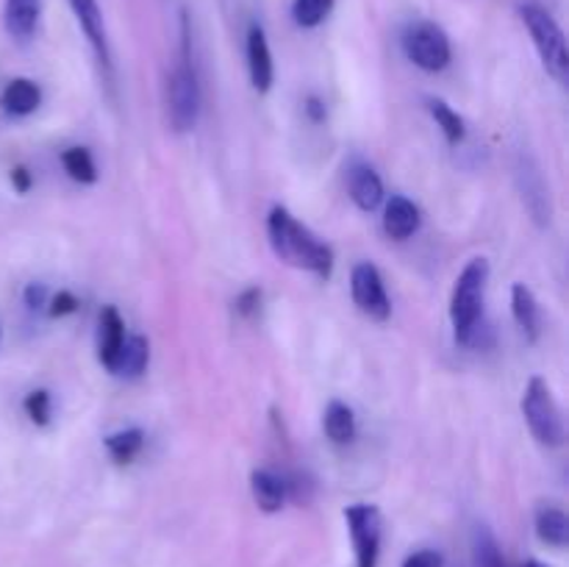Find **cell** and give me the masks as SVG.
<instances>
[{
    "instance_id": "cell-1",
    "label": "cell",
    "mask_w": 569,
    "mask_h": 567,
    "mask_svg": "<svg viewBox=\"0 0 569 567\" xmlns=\"http://www.w3.org/2000/svg\"><path fill=\"white\" fill-rule=\"evenodd\" d=\"M267 237H270L272 253L287 265L309 270L320 278H331L333 250L326 239L317 237L309 226L298 220L287 206H272L267 217Z\"/></svg>"
},
{
    "instance_id": "cell-2",
    "label": "cell",
    "mask_w": 569,
    "mask_h": 567,
    "mask_svg": "<svg viewBox=\"0 0 569 567\" xmlns=\"http://www.w3.org/2000/svg\"><path fill=\"white\" fill-rule=\"evenodd\" d=\"M489 284V261L476 256L465 265L456 278L453 295H450V322H453L456 342L472 345L478 337V326L483 317V295Z\"/></svg>"
},
{
    "instance_id": "cell-3",
    "label": "cell",
    "mask_w": 569,
    "mask_h": 567,
    "mask_svg": "<svg viewBox=\"0 0 569 567\" xmlns=\"http://www.w3.org/2000/svg\"><path fill=\"white\" fill-rule=\"evenodd\" d=\"M167 103H170V122L178 133H187L198 126L200 81H198V72H194L192 31H189L187 14L181 17V53H178V64L170 76Z\"/></svg>"
},
{
    "instance_id": "cell-4",
    "label": "cell",
    "mask_w": 569,
    "mask_h": 567,
    "mask_svg": "<svg viewBox=\"0 0 569 567\" xmlns=\"http://www.w3.org/2000/svg\"><path fill=\"white\" fill-rule=\"evenodd\" d=\"M520 17H522V22H526L528 33H531L533 48H537L545 70H548L559 83H567L569 50H567L565 31H561V26L556 22V17L539 3H522Z\"/></svg>"
},
{
    "instance_id": "cell-5",
    "label": "cell",
    "mask_w": 569,
    "mask_h": 567,
    "mask_svg": "<svg viewBox=\"0 0 569 567\" xmlns=\"http://www.w3.org/2000/svg\"><path fill=\"white\" fill-rule=\"evenodd\" d=\"M522 415L533 439L545 448H559L565 445V417L553 398V389L542 376H533L522 392Z\"/></svg>"
},
{
    "instance_id": "cell-6",
    "label": "cell",
    "mask_w": 569,
    "mask_h": 567,
    "mask_svg": "<svg viewBox=\"0 0 569 567\" xmlns=\"http://www.w3.org/2000/svg\"><path fill=\"white\" fill-rule=\"evenodd\" d=\"M400 44H403L406 59L426 72H442L445 67L450 64V59H453V48H450L448 33L431 20L411 22L403 31Z\"/></svg>"
},
{
    "instance_id": "cell-7",
    "label": "cell",
    "mask_w": 569,
    "mask_h": 567,
    "mask_svg": "<svg viewBox=\"0 0 569 567\" xmlns=\"http://www.w3.org/2000/svg\"><path fill=\"white\" fill-rule=\"evenodd\" d=\"M350 539L356 550V567H378L383 537V517L381 509L372 504H353L345 509Z\"/></svg>"
},
{
    "instance_id": "cell-8",
    "label": "cell",
    "mask_w": 569,
    "mask_h": 567,
    "mask_svg": "<svg viewBox=\"0 0 569 567\" xmlns=\"http://www.w3.org/2000/svg\"><path fill=\"white\" fill-rule=\"evenodd\" d=\"M350 292H353V300L356 306H359L361 315H367L376 322L389 320L392 304H389L381 270H378L372 261H359V265L353 267V272H350Z\"/></svg>"
},
{
    "instance_id": "cell-9",
    "label": "cell",
    "mask_w": 569,
    "mask_h": 567,
    "mask_svg": "<svg viewBox=\"0 0 569 567\" xmlns=\"http://www.w3.org/2000/svg\"><path fill=\"white\" fill-rule=\"evenodd\" d=\"M72 9V17L81 26L83 37L92 44L94 56H98L100 67H103L106 81H114V64H111V48H109V33H106L103 11H100L98 0H67Z\"/></svg>"
},
{
    "instance_id": "cell-10",
    "label": "cell",
    "mask_w": 569,
    "mask_h": 567,
    "mask_svg": "<svg viewBox=\"0 0 569 567\" xmlns=\"http://www.w3.org/2000/svg\"><path fill=\"white\" fill-rule=\"evenodd\" d=\"M248 72L250 83L259 94H267L272 89V81H276V64H272V50L270 42H267V33L259 22L248 28Z\"/></svg>"
},
{
    "instance_id": "cell-11",
    "label": "cell",
    "mask_w": 569,
    "mask_h": 567,
    "mask_svg": "<svg viewBox=\"0 0 569 567\" xmlns=\"http://www.w3.org/2000/svg\"><path fill=\"white\" fill-rule=\"evenodd\" d=\"M42 17V0H6L3 26L17 42H31Z\"/></svg>"
},
{
    "instance_id": "cell-12",
    "label": "cell",
    "mask_w": 569,
    "mask_h": 567,
    "mask_svg": "<svg viewBox=\"0 0 569 567\" xmlns=\"http://www.w3.org/2000/svg\"><path fill=\"white\" fill-rule=\"evenodd\" d=\"M383 231L392 239H409L420 231V209L406 195H392L383 209Z\"/></svg>"
},
{
    "instance_id": "cell-13",
    "label": "cell",
    "mask_w": 569,
    "mask_h": 567,
    "mask_svg": "<svg viewBox=\"0 0 569 567\" xmlns=\"http://www.w3.org/2000/svg\"><path fill=\"white\" fill-rule=\"evenodd\" d=\"M122 342H126V322H122L120 311L114 306H103L98 317V361L106 370L114 367Z\"/></svg>"
},
{
    "instance_id": "cell-14",
    "label": "cell",
    "mask_w": 569,
    "mask_h": 567,
    "mask_svg": "<svg viewBox=\"0 0 569 567\" xmlns=\"http://www.w3.org/2000/svg\"><path fill=\"white\" fill-rule=\"evenodd\" d=\"M250 493H253L256 506H259L261 511L276 515V511H281L283 504H287L289 484L283 476L261 467V470L250 472Z\"/></svg>"
},
{
    "instance_id": "cell-15",
    "label": "cell",
    "mask_w": 569,
    "mask_h": 567,
    "mask_svg": "<svg viewBox=\"0 0 569 567\" xmlns=\"http://www.w3.org/2000/svg\"><path fill=\"white\" fill-rule=\"evenodd\" d=\"M511 315H515V322L522 331V337L528 342H537L539 334H542V311H539L537 295L520 281L511 287Z\"/></svg>"
},
{
    "instance_id": "cell-16",
    "label": "cell",
    "mask_w": 569,
    "mask_h": 567,
    "mask_svg": "<svg viewBox=\"0 0 569 567\" xmlns=\"http://www.w3.org/2000/svg\"><path fill=\"white\" fill-rule=\"evenodd\" d=\"M350 198L361 211H376L383 203V181L372 167L359 165L350 170Z\"/></svg>"
},
{
    "instance_id": "cell-17",
    "label": "cell",
    "mask_w": 569,
    "mask_h": 567,
    "mask_svg": "<svg viewBox=\"0 0 569 567\" xmlns=\"http://www.w3.org/2000/svg\"><path fill=\"white\" fill-rule=\"evenodd\" d=\"M39 103H42V89L31 78H14V81L6 83L3 94H0V106L11 117L33 115L39 109Z\"/></svg>"
},
{
    "instance_id": "cell-18",
    "label": "cell",
    "mask_w": 569,
    "mask_h": 567,
    "mask_svg": "<svg viewBox=\"0 0 569 567\" xmlns=\"http://www.w3.org/2000/svg\"><path fill=\"white\" fill-rule=\"evenodd\" d=\"M517 178H520V189H522V200H526L528 211L533 215V220L537 222H550V198H548V187H545L542 176H539L537 167L531 165H522L520 172H517Z\"/></svg>"
},
{
    "instance_id": "cell-19",
    "label": "cell",
    "mask_w": 569,
    "mask_h": 567,
    "mask_svg": "<svg viewBox=\"0 0 569 567\" xmlns=\"http://www.w3.org/2000/svg\"><path fill=\"white\" fill-rule=\"evenodd\" d=\"M150 361V342L142 337V334H131L122 342L120 354H117L114 367H111V376H122V378H137L142 376L144 367Z\"/></svg>"
},
{
    "instance_id": "cell-20",
    "label": "cell",
    "mask_w": 569,
    "mask_h": 567,
    "mask_svg": "<svg viewBox=\"0 0 569 567\" xmlns=\"http://www.w3.org/2000/svg\"><path fill=\"white\" fill-rule=\"evenodd\" d=\"M322 428H326V437L331 439L333 445H350L356 439V415L348 404L342 400H331L326 406V415H322Z\"/></svg>"
},
{
    "instance_id": "cell-21",
    "label": "cell",
    "mask_w": 569,
    "mask_h": 567,
    "mask_svg": "<svg viewBox=\"0 0 569 567\" xmlns=\"http://www.w3.org/2000/svg\"><path fill=\"white\" fill-rule=\"evenodd\" d=\"M533 526H537V537L542 539L545 545L565 548L569 543V520L565 509H559V506H539Z\"/></svg>"
},
{
    "instance_id": "cell-22",
    "label": "cell",
    "mask_w": 569,
    "mask_h": 567,
    "mask_svg": "<svg viewBox=\"0 0 569 567\" xmlns=\"http://www.w3.org/2000/svg\"><path fill=\"white\" fill-rule=\"evenodd\" d=\"M144 448V431L142 428H122L106 437V450L117 465H131Z\"/></svg>"
},
{
    "instance_id": "cell-23",
    "label": "cell",
    "mask_w": 569,
    "mask_h": 567,
    "mask_svg": "<svg viewBox=\"0 0 569 567\" xmlns=\"http://www.w3.org/2000/svg\"><path fill=\"white\" fill-rule=\"evenodd\" d=\"M428 111H431V117L437 120V126L442 128L445 139H448L450 145L465 142V137H467L465 120H461L459 111L450 109V103H445L442 98H431L428 100Z\"/></svg>"
},
{
    "instance_id": "cell-24",
    "label": "cell",
    "mask_w": 569,
    "mask_h": 567,
    "mask_svg": "<svg viewBox=\"0 0 569 567\" xmlns=\"http://www.w3.org/2000/svg\"><path fill=\"white\" fill-rule=\"evenodd\" d=\"M61 165H64L67 176L78 183H94L98 181V167H94L92 153L87 148H67L61 153Z\"/></svg>"
},
{
    "instance_id": "cell-25",
    "label": "cell",
    "mask_w": 569,
    "mask_h": 567,
    "mask_svg": "<svg viewBox=\"0 0 569 567\" xmlns=\"http://www.w3.org/2000/svg\"><path fill=\"white\" fill-rule=\"evenodd\" d=\"M331 11L328 0H292V20L300 28H317Z\"/></svg>"
},
{
    "instance_id": "cell-26",
    "label": "cell",
    "mask_w": 569,
    "mask_h": 567,
    "mask_svg": "<svg viewBox=\"0 0 569 567\" xmlns=\"http://www.w3.org/2000/svg\"><path fill=\"white\" fill-rule=\"evenodd\" d=\"M22 409L31 417L33 426H48L50 417H53V398H50L48 389H33L22 400Z\"/></svg>"
},
{
    "instance_id": "cell-27",
    "label": "cell",
    "mask_w": 569,
    "mask_h": 567,
    "mask_svg": "<svg viewBox=\"0 0 569 567\" xmlns=\"http://www.w3.org/2000/svg\"><path fill=\"white\" fill-rule=\"evenodd\" d=\"M476 561L478 567H506L503 554H500L498 543L487 528H478L476 534Z\"/></svg>"
},
{
    "instance_id": "cell-28",
    "label": "cell",
    "mask_w": 569,
    "mask_h": 567,
    "mask_svg": "<svg viewBox=\"0 0 569 567\" xmlns=\"http://www.w3.org/2000/svg\"><path fill=\"white\" fill-rule=\"evenodd\" d=\"M48 304H50V317H67L78 309V298L72 292H67V289H61L59 295H53V300H48Z\"/></svg>"
},
{
    "instance_id": "cell-29",
    "label": "cell",
    "mask_w": 569,
    "mask_h": 567,
    "mask_svg": "<svg viewBox=\"0 0 569 567\" xmlns=\"http://www.w3.org/2000/svg\"><path fill=\"white\" fill-rule=\"evenodd\" d=\"M259 306H261V289L259 287L244 289V292L237 298V311L242 317H253L256 311H259Z\"/></svg>"
},
{
    "instance_id": "cell-30",
    "label": "cell",
    "mask_w": 569,
    "mask_h": 567,
    "mask_svg": "<svg viewBox=\"0 0 569 567\" xmlns=\"http://www.w3.org/2000/svg\"><path fill=\"white\" fill-rule=\"evenodd\" d=\"M22 300H26V306L28 309H44V306H48V287H44V284H28L26 287V292H22Z\"/></svg>"
},
{
    "instance_id": "cell-31",
    "label": "cell",
    "mask_w": 569,
    "mask_h": 567,
    "mask_svg": "<svg viewBox=\"0 0 569 567\" xmlns=\"http://www.w3.org/2000/svg\"><path fill=\"white\" fill-rule=\"evenodd\" d=\"M442 565H445L442 554H439V550H431V548L417 550V554H411L409 559L403 561V567H442Z\"/></svg>"
},
{
    "instance_id": "cell-32",
    "label": "cell",
    "mask_w": 569,
    "mask_h": 567,
    "mask_svg": "<svg viewBox=\"0 0 569 567\" xmlns=\"http://www.w3.org/2000/svg\"><path fill=\"white\" fill-rule=\"evenodd\" d=\"M31 183H33V178H31V172H28V167H14V170H11V187L17 189V192L20 195H26L28 189H31Z\"/></svg>"
},
{
    "instance_id": "cell-33",
    "label": "cell",
    "mask_w": 569,
    "mask_h": 567,
    "mask_svg": "<svg viewBox=\"0 0 569 567\" xmlns=\"http://www.w3.org/2000/svg\"><path fill=\"white\" fill-rule=\"evenodd\" d=\"M306 115H309L315 122H322V120H326V115H328L326 103H322L317 94H309V98H306Z\"/></svg>"
},
{
    "instance_id": "cell-34",
    "label": "cell",
    "mask_w": 569,
    "mask_h": 567,
    "mask_svg": "<svg viewBox=\"0 0 569 567\" xmlns=\"http://www.w3.org/2000/svg\"><path fill=\"white\" fill-rule=\"evenodd\" d=\"M522 567H550V565H545V561H539V559H528Z\"/></svg>"
},
{
    "instance_id": "cell-35",
    "label": "cell",
    "mask_w": 569,
    "mask_h": 567,
    "mask_svg": "<svg viewBox=\"0 0 569 567\" xmlns=\"http://www.w3.org/2000/svg\"><path fill=\"white\" fill-rule=\"evenodd\" d=\"M328 3H331V6H333V0H328Z\"/></svg>"
}]
</instances>
